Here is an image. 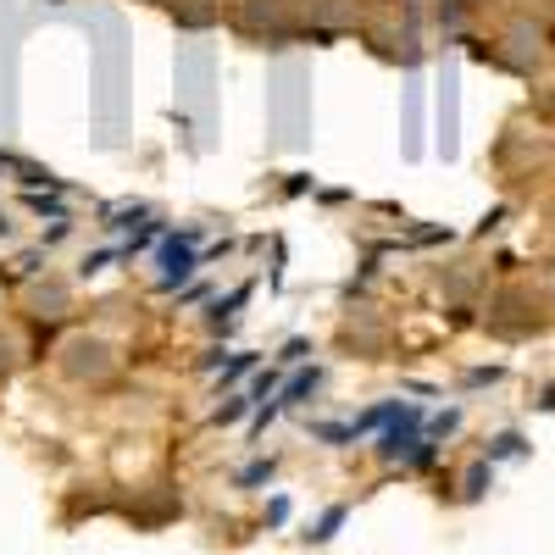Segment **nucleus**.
<instances>
[{"label":"nucleus","instance_id":"f257e3e1","mask_svg":"<svg viewBox=\"0 0 555 555\" xmlns=\"http://www.w3.org/2000/svg\"><path fill=\"white\" fill-rule=\"evenodd\" d=\"M544 306L533 300V295H522V289H505L494 306H489V328L494 334H505V339H528V334H539L544 328V317H539Z\"/></svg>","mask_w":555,"mask_h":555},{"label":"nucleus","instance_id":"f03ea898","mask_svg":"<svg viewBox=\"0 0 555 555\" xmlns=\"http://www.w3.org/2000/svg\"><path fill=\"white\" fill-rule=\"evenodd\" d=\"M112 345L106 339H73L67 350H62V373L67 378H78V384H101V378H112Z\"/></svg>","mask_w":555,"mask_h":555},{"label":"nucleus","instance_id":"7ed1b4c3","mask_svg":"<svg viewBox=\"0 0 555 555\" xmlns=\"http://www.w3.org/2000/svg\"><path fill=\"white\" fill-rule=\"evenodd\" d=\"M539 56H544V34H539V28H528V23H512V28H505V51H500V62H505V67L533 73V67H539Z\"/></svg>","mask_w":555,"mask_h":555},{"label":"nucleus","instance_id":"20e7f679","mask_svg":"<svg viewBox=\"0 0 555 555\" xmlns=\"http://www.w3.org/2000/svg\"><path fill=\"white\" fill-rule=\"evenodd\" d=\"M12 356H17V345H12L7 334H0V373H12Z\"/></svg>","mask_w":555,"mask_h":555},{"label":"nucleus","instance_id":"39448f33","mask_svg":"<svg viewBox=\"0 0 555 555\" xmlns=\"http://www.w3.org/2000/svg\"><path fill=\"white\" fill-rule=\"evenodd\" d=\"M550 267H555V245H550Z\"/></svg>","mask_w":555,"mask_h":555}]
</instances>
